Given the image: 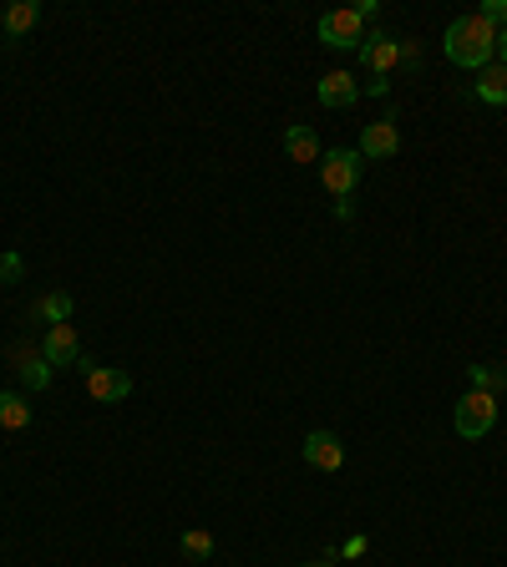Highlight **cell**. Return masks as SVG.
<instances>
[{
    "label": "cell",
    "mask_w": 507,
    "mask_h": 567,
    "mask_svg": "<svg viewBox=\"0 0 507 567\" xmlns=\"http://www.w3.org/2000/svg\"><path fill=\"white\" fill-rule=\"evenodd\" d=\"M441 52H447L452 67L482 71L487 61H497V26L482 21V15H457L447 26V36H441Z\"/></svg>",
    "instance_id": "cell-1"
},
{
    "label": "cell",
    "mask_w": 507,
    "mask_h": 567,
    "mask_svg": "<svg viewBox=\"0 0 507 567\" xmlns=\"http://www.w3.org/2000/svg\"><path fill=\"white\" fill-rule=\"evenodd\" d=\"M361 152H350V147H335V152H325L320 158V183L330 199H350L356 193V183H361Z\"/></svg>",
    "instance_id": "cell-2"
},
{
    "label": "cell",
    "mask_w": 507,
    "mask_h": 567,
    "mask_svg": "<svg viewBox=\"0 0 507 567\" xmlns=\"http://www.w3.org/2000/svg\"><path fill=\"white\" fill-rule=\"evenodd\" d=\"M457 435H467V441H482V435L497 426V396L487 390H467V396L457 400Z\"/></svg>",
    "instance_id": "cell-3"
},
{
    "label": "cell",
    "mask_w": 507,
    "mask_h": 567,
    "mask_svg": "<svg viewBox=\"0 0 507 567\" xmlns=\"http://www.w3.org/2000/svg\"><path fill=\"white\" fill-rule=\"evenodd\" d=\"M361 41H365V21L356 11L320 15V46H330V52H361Z\"/></svg>",
    "instance_id": "cell-4"
},
{
    "label": "cell",
    "mask_w": 507,
    "mask_h": 567,
    "mask_svg": "<svg viewBox=\"0 0 507 567\" xmlns=\"http://www.w3.org/2000/svg\"><path fill=\"white\" fill-rule=\"evenodd\" d=\"M81 375H87V390H92V400H102V406H117V400L133 396V375H127V370H112V365H92V360H81Z\"/></svg>",
    "instance_id": "cell-5"
},
{
    "label": "cell",
    "mask_w": 507,
    "mask_h": 567,
    "mask_svg": "<svg viewBox=\"0 0 507 567\" xmlns=\"http://www.w3.org/2000/svg\"><path fill=\"white\" fill-rule=\"evenodd\" d=\"M361 67L371 71V77H391L396 71V61H401V36H386V31H365V41H361Z\"/></svg>",
    "instance_id": "cell-6"
},
{
    "label": "cell",
    "mask_w": 507,
    "mask_h": 567,
    "mask_svg": "<svg viewBox=\"0 0 507 567\" xmlns=\"http://www.w3.org/2000/svg\"><path fill=\"white\" fill-rule=\"evenodd\" d=\"M41 355L52 360V370H61V365H71V370H81V340H77V330L71 325H46V340H41Z\"/></svg>",
    "instance_id": "cell-7"
},
{
    "label": "cell",
    "mask_w": 507,
    "mask_h": 567,
    "mask_svg": "<svg viewBox=\"0 0 507 567\" xmlns=\"http://www.w3.org/2000/svg\"><path fill=\"white\" fill-rule=\"evenodd\" d=\"M361 158L381 162V158H396L401 152V133H396V117H381V122H365L361 127V147H356Z\"/></svg>",
    "instance_id": "cell-8"
},
{
    "label": "cell",
    "mask_w": 507,
    "mask_h": 567,
    "mask_svg": "<svg viewBox=\"0 0 507 567\" xmlns=\"http://www.w3.org/2000/svg\"><path fill=\"white\" fill-rule=\"evenodd\" d=\"M300 456H305L315 472H340V466H346V446H340V435L335 431H309Z\"/></svg>",
    "instance_id": "cell-9"
},
{
    "label": "cell",
    "mask_w": 507,
    "mask_h": 567,
    "mask_svg": "<svg viewBox=\"0 0 507 567\" xmlns=\"http://www.w3.org/2000/svg\"><path fill=\"white\" fill-rule=\"evenodd\" d=\"M11 360H15V375H21L26 390H46V385H52V360L41 355L36 344H15Z\"/></svg>",
    "instance_id": "cell-10"
},
{
    "label": "cell",
    "mask_w": 507,
    "mask_h": 567,
    "mask_svg": "<svg viewBox=\"0 0 507 567\" xmlns=\"http://www.w3.org/2000/svg\"><path fill=\"white\" fill-rule=\"evenodd\" d=\"M472 97L487 106H507V67L503 61H487V67L477 71V81H472Z\"/></svg>",
    "instance_id": "cell-11"
},
{
    "label": "cell",
    "mask_w": 507,
    "mask_h": 567,
    "mask_svg": "<svg viewBox=\"0 0 507 567\" xmlns=\"http://www.w3.org/2000/svg\"><path fill=\"white\" fill-rule=\"evenodd\" d=\"M315 97H320V106H350L361 97V81L350 77V71H330V77H320Z\"/></svg>",
    "instance_id": "cell-12"
},
{
    "label": "cell",
    "mask_w": 507,
    "mask_h": 567,
    "mask_svg": "<svg viewBox=\"0 0 507 567\" xmlns=\"http://www.w3.org/2000/svg\"><path fill=\"white\" fill-rule=\"evenodd\" d=\"M36 21H41V5H36V0H15V5H5V11H0V31H5L11 41L26 36Z\"/></svg>",
    "instance_id": "cell-13"
},
{
    "label": "cell",
    "mask_w": 507,
    "mask_h": 567,
    "mask_svg": "<svg viewBox=\"0 0 507 567\" xmlns=\"http://www.w3.org/2000/svg\"><path fill=\"white\" fill-rule=\"evenodd\" d=\"M284 152H290V162H320V137L309 133V127H290L284 133Z\"/></svg>",
    "instance_id": "cell-14"
},
{
    "label": "cell",
    "mask_w": 507,
    "mask_h": 567,
    "mask_svg": "<svg viewBox=\"0 0 507 567\" xmlns=\"http://www.w3.org/2000/svg\"><path fill=\"white\" fill-rule=\"evenodd\" d=\"M0 426H5V431H26L31 426V400L0 390Z\"/></svg>",
    "instance_id": "cell-15"
},
{
    "label": "cell",
    "mask_w": 507,
    "mask_h": 567,
    "mask_svg": "<svg viewBox=\"0 0 507 567\" xmlns=\"http://www.w3.org/2000/svg\"><path fill=\"white\" fill-rule=\"evenodd\" d=\"M467 381H472V390L503 396V390H507V370H503V365H472V370H467Z\"/></svg>",
    "instance_id": "cell-16"
},
{
    "label": "cell",
    "mask_w": 507,
    "mask_h": 567,
    "mask_svg": "<svg viewBox=\"0 0 507 567\" xmlns=\"http://www.w3.org/2000/svg\"><path fill=\"white\" fill-rule=\"evenodd\" d=\"M36 315L46 319V325H67V319H71V294H61V290L46 294V299L36 304Z\"/></svg>",
    "instance_id": "cell-17"
},
{
    "label": "cell",
    "mask_w": 507,
    "mask_h": 567,
    "mask_svg": "<svg viewBox=\"0 0 507 567\" xmlns=\"http://www.w3.org/2000/svg\"><path fill=\"white\" fill-rule=\"evenodd\" d=\"M183 553L188 557H214V537H209L203 528H188L183 532Z\"/></svg>",
    "instance_id": "cell-18"
},
{
    "label": "cell",
    "mask_w": 507,
    "mask_h": 567,
    "mask_svg": "<svg viewBox=\"0 0 507 567\" xmlns=\"http://www.w3.org/2000/svg\"><path fill=\"white\" fill-rule=\"evenodd\" d=\"M21 253H0V284H15V279H21Z\"/></svg>",
    "instance_id": "cell-19"
},
{
    "label": "cell",
    "mask_w": 507,
    "mask_h": 567,
    "mask_svg": "<svg viewBox=\"0 0 507 567\" xmlns=\"http://www.w3.org/2000/svg\"><path fill=\"white\" fill-rule=\"evenodd\" d=\"M482 21H493V26H503L507 31V0H487V5H482Z\"/></svg>",
    "instance_id": "cell-20"
},
{
    "label": "cell",
    "mask_w": 507,
    "mask_h": 567,
    "mask_svg": "<svg viewBox=\"0 0 507 567\" xmlns=\"http://www.w3.org/2000/svg\"><path fill=\"white\" fill-rule=\"evenodd\" d=\"M396 67H406V71L421 67V46H412V41H401V61H396Z\"/></svg>",
    "instance_id": "cell-21"
},
{
    "label": "cell",
    "mask_w": 507,
    "mask_h": 567,
    "mask_svg": "<svg viewBox=\"0 0 507 567\" xmlns=\"http://www.w3.org/2000/svg\"><path fill=\"white\" fill-rule=\"evenodd\" d=\"M361 92H371V97H391V77H371L361 87Z\"/></svg>",
    "instance_id": "cell-22"
},
{
    "label": "cell",
    "mask_w": 507,
    "mask_h": 567,
    "mask_svg": "<svg viewBox=\"0 0 507 567\" xmlns=\"http://www.w3.org/2000/svg\"><path fill=\"white\" fill-rule=\"evenodd\" d=\"M340 557H365V537H346V547H340Z\"/></svg>",
    "instance_id": "cell-23"
},
{
    "label": "cell",
    "mask_w": 507,
    "mask_h": 567,
    "mask_svg": "<svg viewBox=\"0 0 507 567\" xmlns=\"http://www.w3.org/2000/svg\"><path fill=\"white\" fill-rule=\"evenodd\" d=\"M356 15H361V21H375V15H381V0H361V5H356Z\"/></svg>",
    "instance_id": "cell-24"
},
{
    "label": "cell",
    "mask_w": 507,
    "mask_h": 567,
    "mask_svg": "<svg viewBox=\"0 0 507 567\" xmlns=\"http://www.w3.org/2000/svg\"><path fill=\"white\" fill-rule=\"evenodd\" d=\"M497 61L507 67V31H497Z\"/></svg>",
    "instance_id": "cell-25"
},
{
    "label": "cell",
    "mask_w": 507,
    "mask_h": 567,
    "mask_svg": "<svg viewBox=\"0 0 507 567\" xmlns=\"http://www.w3.org/2000/svg\"><path fill=\"white\" fill-rule=\"evenodd\" d=\"M330 563H335V553H330V557H320V563H305V567H330Z\"/></svg>",
    "instance_id": "cell-26"
}]
</instances>
